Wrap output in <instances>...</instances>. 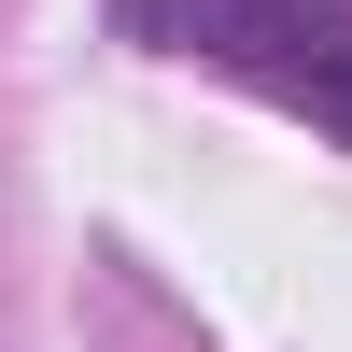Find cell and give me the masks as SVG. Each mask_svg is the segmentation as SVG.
<instances>
[{
	"label": "cell",
	"instance_id": "6da1fadb",
	"mask_svg": "<svg viewBox=\"0 0 352 352\" xmlns=\"http://www.w3.org/2000/svg\"><path fill=\"white\" fill-rule=\"evenodd\" d=\"M127 28H184L197 56L254 71L268 99L352 141V0H127Z\"/></svg>",
	"mask_w": 352,
	"mask_h": 352
}]
</instances>
